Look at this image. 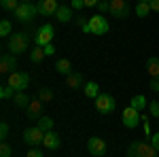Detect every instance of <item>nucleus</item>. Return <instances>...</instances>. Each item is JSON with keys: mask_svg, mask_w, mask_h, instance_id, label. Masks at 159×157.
<instances>
[{"mask_svg": "<svg viewBox=\"0 0 159 157\" xmlns=\"http://www.w3.org/2000/svg\"><path fill=\"white\" fill-rule=\"evenodd\" d=\"M127 157H159V153L151 142H132L127 146Z\"/></svg>", "mask_w": 159, "mask_h": 157, "instance_id": "1", "label": "nucleus"}, {"mask_svg": "<svg viewBox=\"0 0 159 157\" xmlns=\"http://www.w3.org/2000/svg\"><path fill=\"white\" fill-rule=\"evenodd\" d=\"M28 34L25 32H13L11 36H9V43H7V47H9V53L13 55H19V53H24L25 49H28Z\"/></svg>", "mask_w": 159, "mask_h": 157, "instance_id": "2", "label": "nucleus"}, {"mask_svg": "<svg viewBox=\"0 0 159 157\" xmlns=\"http://www.w3.org/2000/svg\"><path fill=\"white\" fill-rule=\"evenodd\" d=\"M13 15H15V19H17L19 24H30V21H32V19L38 15V9H36V4L21 2V4L13 11Z\"/></svg>", "mask_w": 159, "mask_h": 157, "instance_id": "3", "label": "nucleus"}, {"mask_svg": "<svg viewBox=\"0 0 159 157\" xmlns=\"http://www.w3.org/2000/svg\"><path fill=\"white\" fill-rule=\"evenodd\" d=\"M7 85L13 87L15 91H25L28 89V85H30V76L25 72H19V70H15V72L9 74V79H7Z\"/></svg>", "mask_w": 159, "mask_h": 157, "instance_id": "4", "label": "nucleus"}, {"mask_svg": "<svg viewBox=\"0 0 159 157\" xmlns=\"http://www.w3.org/2000/svg\"><path fill=\"white\" fill-rule=\"evenodd\" d=\"M108 19L104 15H93L89 17V34H96V36H102L108 32Z\"/></svg>", "mask_w": 159, "mask_h": 157, "instance_id": "5", "label": "nucleus"}, {"mask_svg": "<svg viewBox=\"0 0 159 157\" xmlns=\"http://www.w3.org/2000/svg\"><path fill=\"white\" fill-rule=\"evenodd\" d=\"M53 36H55L53 25H51V24H45V25H40V28L36 30V34H34V43H36L38 47H45V45H51Z\"/></svg>", "mask_w": 159, "mask_h": 157, "instance_id": "6", "label": "nucleus"}, {"mask_svg": "<svg viewBox=\"0 0 159 157\" xmlns=\"http://www.w3.org/2000/svg\"><path fill=\"white\" fill-rule=\"evenodd\" d=\"M115 106H117V102H115V98L108 96V94H100V96L96 98V110L102 113V115L115 113Z\"/></svg>", "mask_w": 159, "mask_h": 157, "instance_id": "7", "label": "nucleus"}, {"mask_svg": "<svg viewBox=\"0 0 159 157\" xmlns=\"http://www.w3.org/2000/svg\"><path fill=\"white\" fill-rule=\"evenodd\" d=\"M43 104H45V102H43L40 98H32L30 104L25 106V117L30 121H38L43 117Z\"/></svg>", "mask_w": 159, "mask_h": 157, "instance_id": "8", "label": "nucleus"}, {"mask_svg": "<svg viewBox=\"0 0 159 157\" xmlns=\"http://www.w3.org/2000/svg\"><path fill=\"white\" fill-rule=\"evenodd\" d=\"M45 134L47 132H43L38 125H34V127H28L24 132V140L28 142L30 146H36V145H43V138H45Z\"/></svg>", "mask_w": 159, "mask_h": 157, "instance_id": "9", "label": "nucleus"}, {"mask_svg": "<svg viewBox=\"0 0 159 157\" xmlns=\"http://www.w3.org/2000/svg\"><path fill=\"white\" fill-rule=\"evenodd\" d=\"M140 121H142V113H140V110L132 109V106H127V109L123 110V125H125V127L134 130Z\"/></svg>", "mask_w": 159, "mask_h": 157, "instance_id": "10", "label": "nucleus"}, {"mask_svg": "<svg viewBox=\"0 0 159 157\" xmlns=\"http://www.w3.org/2000/svg\"><path fill=\"white\" fill-rule=\"evenodd\" d=\"M87 151L93 157H102L106 153V142H104V138H100V136L89 138V140H87Z\"/></svg>", "mask_w": 159, "mask_h": 157, "instance_id": "11", "label": "nucleus"}, {"mask_svg": "<svg viewBox=\"0 0 159 157\" xmlns=\"http://www.w3.org/2000/svg\"><path fill=\"white\" fill-rule=\"evenodd\" d=\"M129 11H132V9H129L127 0H112V2H110V15H112V17H117V19L127 17Z\"/></svg>", "mask_w": 159, "mask_h": 157, "instance_id": "12", "label": "nucleus"}, {"mask_svg": "<svg viewBox=\"0 0 159 157\" xmlns=\"http://www.w3.org/2000/svg\"><path fill=\"white\" fill-rule=\"evenodd\" d=\"M15 70H17V60H15V55H13V53H4V55L0 58V72L9 76V74L15 72Z\"/></svg>", "mask_w": 159, "mask_h": 157, "instance_id": "13", "label": "nucleus"}, {"mask_svg": "<svg viewBox=\"0 0 159 157\" xmlns=\"http://www.w3.org/2000/svg\"><path fill=\"white\" fill-rule=\"evenodd\" d=\"M36 9H38V15L49 17V15H55V13H57L60 4H57V0H40L36 4Z\"/></svg>", "mask_w": 159, "mask_h": 157, "instance_id": "14", "label": "nucleus"}, {"mask_svg": "<svg viewBox=\"0 0 159 157\" xmlns=\"http://www.w3.org/2000/svg\"><path fill=\"white\" fill-rule=\"evenodd\" d=\"M43 146H47L49 151H55V149H60V146H61V138H60V134H55V132H47V134H45V138H43Z\"/></svg>", "mask_w": 159, "mask_h": 157, "instance_id": "15", "label": "nucleus"}, {"mask_svg": "<svg viewBox=\"0 0 159 157\" xmlns=\"http://www.w3.org/2000/svg\"><path fill=\"white\" fill-rule=\"evenodd\" d=\"M87 81L83 79V74L81 72H70L68 76H66V85L70 87V89H79L81 85H85Z\"/></svg>", "mask_w": 159, "mask_h": 157, "instance_id": "16", "label": "nucleus"}, {"mask_svg": "<svg viewBox=\"0 0 159 157\" xmlns=\"http://www.w3.org/2000/svg\"><path fill=\"white\" fill-rule=\"evenodd\" d=\"M72 7H68V4H60V9H57V13H55V17H57V21H70L72 19Z\"/></svg>", "mask_w": 159, "mask_h": 157, "instance_id": "17", "label": "nucleus"}, {"mask_svg": "<svg viewBox=\"0 0 159 157\" xmlns=\"http://www.w3.org/2000/svg\"><path fill=\"white\" fill-rule=\"evenodd\" d=\"M83 94H85L87 98H91V100H96V98L100 96V89H98V83H93V81H87V83L83 85Z\"/></svg>", "mask_w": 159, "mask_h": 157, "instance_id": "18", "label": "nucleus"}, {"mask_svg": "<svg viewBox=\"0 0 159 157\" xmlns=\"http://www.w3.org/2000/svg\"><path fill=\"white\" fill-rule=\"evenodd\" d=\"M147 72L153 79H159V58H148L147 60Z\"/></svg>", "mask_w": 159, "mask_h": 157, "instance_id": "19", "label": "nucleus"}, {"mask_svg": "<svg viewBox=\"0 0 159 157\" xmlns=\"http://www.w3.org/2000/svg\"><path fill=\"white\" fill-rule=\"evenodd\" d=\"M55 70L60 74H64V76H68V74L72 72V64H70V60H57V64H55Z\"/></svg>", "mask_w": 159, "mask_h": 157, "instance_id": "20", "label": "nucleus"}, {"mask_svg": "<svg viewBox=\"0 0 159 157\" xmlns=\"http://www.w3.org/2000/svg\"><path fill=\"white\" fill-rule=\"evenodd\" d=\"M45 58H47V53H45V49L43 47H34L32 49V51H30V62H32V64H40V62L45 60Z\"/></svg>", "mask_w": 159, "mask_h": 157, "instance_id": "21", "label": "nucleus"}, {"mask_svg": "<svg viewBox=\"0 0 159 157\" xmlns=\"http://www.w3.org/2000/svg\"><path fill=\"white\" fill-rule=\"evenodd\" d=\"M129 106L142 113L144 109H148V102H147V98H144V96H140V94H138V96H132V104H129Z\"/></svg>", "mask_w": 159, "mask_h": 157, "instance_id": "22", "label": "nucleus"}, {"mask_svg": "<svg viewBox=\"0 0 159 157\" xmlns=\"http://www.w3.org/2000/svg\"><path fill=\"white\" fill-rule=\"evenodd\" d=\"M13 102H15V106H19V109H25V106L30 104V96H28L25 91H17V94L13 96Z\"/></svg>", "mask_w": 159, "mask_h": 157, "instance_id": "23", "label": "nucleus"}, {"mask_svg": "<svg viewBox=\"0 0 159 157\" xmlns=\"http://www.w3.org/2000/svg\"><path fill=\"white\" fill-rule=\"evenodd\" d=\"M36 125L43 130V132H51V130H53V119L47 117V115H43V117L36 121Z\"/></svg>", "mask_w": 159, "mask_h": 157, "instance_id": "24", "label": "nucleus"}, {"mask_svg": "<svg viewBox=\"0 0 159 157\" xmlns=\"http://www.w3.org/2000/svg\"><path fill=\"white\" fill-rule=\"evenodd\" d=\"M148 13H151L148 2H138V4H136V15H138V17H147Z\"/></svg>", "mask_w": 159, "mask_h": 157, "instance_id": "25", "label": "nucleus"}, {"mask_svg": "<svg viewBox=\"0 0 159 157\" xmlns=\"http://www.w3.org/2000/svg\"><path fill=\"white\" fill-rule=\"evenodd\" d=\"M19 4H21L19 0H0V7H2L4 11H15Z\"/></svg>", "mask_w": 159, "mask_h": 157, "instance_id": "26", "label": "nucleus"}, {"mask_svg": "<svg viewBox=\"0 0 159 157\" xmlns=\"http://www.w3.org/2000/svg\"><path fill=\"white\" fill-rule=\"evenodd\" d=\"M15 94H17V91H15L13 87H9V85H2V87H0V98H2V100H9V98H13Z\"/></svg>", "mask_w": 159, "mask_h": 157, "instance_id": "27", "label": "nucleus"}, {"mask_svg": "<svg viewBox=\"0 0 159 157\" xmlns=\"http://www.w3.org/2000/svg\"><path fill=\"white\" fill-rule=\"evenodd\" d=\"M0 36H11V21L9 19L0 21Z\"/></svg>", "mask_w": 159, "mask_h": 157, "instance_id": "28", "label": "nucleus"}, {"mask_svg": "<svg viewBox=\"0 0 159 157\" xmlns=\"http://www.w3.org/2000/svg\"><path fill=\"white\" fill-rule=\"evenodd\" d=\"M148 110H151V115H153L155 119H159V102H157V100L148 102Z\"/></svg>", "mask_w": 159, "mask_h": 157, "instance_id": "29", "label": "nucleus"}, {"mask_svg": "<svg viewBox=\"0 0 159 157\" xmlns=\"http://www.w3.org/2000/svg\"><path fill=\"white\" fill-rule=\"evenodd\" d=\"M38 98H40L43 102H51V100H53V91H49V89H43V91L38 94Z\"/></svg>", "mask_w": 159, "mask_h": 157, "instance_id": "30", "label": "nucleus"}, {"mask_svg": "<svg viewBox=\"0 0 159 157\" xmlns=\"http://www.w3.org/2000/svg\"><path fill=\"white\" fill-rule=\"evenodd\" d=\"M98 11H100V15H102V13H110V2L108 0H100Z\"/></svg>", "mask_w": 159, "mask_h": 157, "instance_id": "31", "label": "nucleus"}, {"mask_svg": "<svg viewBox=\"0 0 159 157\" xmlns=\"http://www.w3.org/2000/svg\"><path fill=\"white\" fill-rule=\"evenodd\" d=\"M0 157H11V146L7 145V142L0 145Z\"/></svg>", "mask_w": 159, "mask_h": 157, "instance_id": "32", "label": "nucleus"}, {"mask_svg": "<svg viewBox=\"0 0 159 157\" xmlns=\"http://www.w3.org/2000/svg\"><path fill=\"white\" fill-rule=\"evenodd\" d=\"M9 132H11L9 123H0V138H2V140H4V138L9 136Z\"/></svg>", "mask_w": 159, "mask_h": 157, "instance_id": "33", "label": "nucleus"}, {"mask_svg": "<svg viewBox=\"0 0 159 157\" xmlns=\"http://www.w3.org/2000/svg\"><path fill=\"white\" fill-rule=\"evenodd\" d=\"M70 7H72L74 11H81V9L85 7V0H72V2H70Z\"/></svg>", "mask_w": 159, "mask_h": 157, "instance_id": "34", "label": "nucleus"}, {"mask_svg": "<svg viewBox=\"0 0 159 157\" xmlns=\"http://www.w3.org/2000/svg\"><path fill=\"white\" fill-rule=\"evenodd\" d=\"M151 145L157 149V153H159V132H155L153 136H151Z\"/></svg>", "mask_w": 159, "mask_h": 157, "instance_id": "35", "label": "nucleus"}, {"mask_svg": "<svg viewBox=\"0 0 159 157\" xmlns=\"http://www.w3.org/2000/svg\"><path fill=\"white\" fill-rule=\"evenodd\" d=\"M28 157H43V151L40 149H30L28 151Z\"/></svg>", "mask_w": 159, "mask_h": 157, "instance_id": "36", "label": "nucleus"}, {"mask_svg": "<svg viewBox=\"0 0 159 157\" xmlns=\"http://www.w3.org/2000/svg\"><path fill=\"white\" fill-rule=\"evenodd\" d=\"M148 7H151V11L159 13V0H151V2H148Z\"/></svg>", "mask_w": 159, "mask_h": 157, "instance_id": "37", "label": "nucleus"}, {"mask_svg": "<svg viewBox=\"0 0 159 157\" xmlns=\"http://www.w3.org/2000/svg\"><path fill=\"white\" fill-rule=\"evenodd\" d=\"M151 89H153L155 94H159V79H153V81H151Z\"/></svg>", "mask_w": 159, "mask_h": 157, "instance_id": "38", "label": "nucleus"}, {"mask_svg": "<svg viewBox=\"0 0 159 157\" xmlns=\"http://www.w3.org/2000/svg\"><path fill=\"white\" fill-rule=\"evenodd\" d=\"M45 53H47V55H53V53H55V49H53V45H45Z\"/></svg>", "mask_w": 159, "mask_h": 157, "instance_id": "39", "label": "nucleus"}, {"mask_svg": "<svg viewBox=\"0 0 159 157\" xmlns=\"http://www.w3.org/2000/svg\"><path fill=\"white\" fill-rule=\"evenodd\" d=\"M100 0H85V7H98Z\"/></svg>", "mask_w": 159, "mask_h": 157, "instance_id": "40", "label": "nucleus"}, {"mask_svg": "<svg viewBox=\"0 0 159 157\" xmlns=\"http://www.w3.org/2000/svg\"><path fill=\"white\" fill-rule=\"evenodd\" d=\"M138 2H151V0H138Z\"/></svg>", "mask_w": 159, "mask_h": 157, "instance_id": "41", "label": "nucleus"}, {"mask_svg": "<svg viewBox=\"0 0 159 157\" xmlns=\"http://www.w3.org/2000/svg\"><path fill=\"white\" fill-rule=\"evenodd\" d=\"M19 2H30V0H19Z\"/></svg>", "mask_w": 159, "mask_h": 157, "instance_id": "42", "label": "nucleus"}, {"mask_svg": "<svg viewBox=\"0 0 159 157\" xmlns=\"http://www.w3.org/2000/svg\"><path fill=\"white\" fill-rule=\"evenodd\" d=\"M108 2H112V0H108Z\"/></svg>", "mask_w": 159, "mask_h": 157, "instance_id": "43", "label": "nucleus"}]
</instances>
